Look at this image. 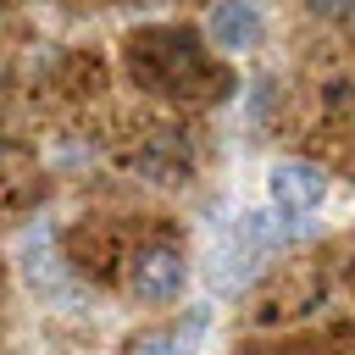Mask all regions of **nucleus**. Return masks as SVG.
<instances>
[{
  "instance_id": "nucleus-1",
  "label": "nucleus",
  "mask_w": 355,
  "mask_h": 355,
  "mask_svg": "<svg viewBox=\"0 0 355 355\" xmlns=\"http://www.w3.org/2000/svg\"><path fill=\"white\" fill-rule=\"evenodd\" d=\"M128 67L150 89H161V94H178V89L205 83V55H200L194 33H183V28H144L128 44Z\"/></svg>"
},
{
  "instance_id": "nucleus-2",
  "label": "nucleus",
  "mask_w": 355,
  "mask_h": 355,
  "mask_svg": "<svg viewBox=\"0 0 355 355\" xmlns=\"http://www.w3.org/2000/svg\"><path fill=\"white\" fill-rule=\"evenodd\" d=\"M283 227H277V216H266V211H250V216H239L233 222V233H227V244H216V255H211V283L216 288H244L261 266H266V255L272 250H283Z\"/></svg>"
},
{
  "instance_id": "nucleus-3",
  "label": "nucleus",
  "mask_w": 355,
  "mask_h": 355,
  "mask_svg": "<svg viewBox=\"0 0 355 355\" xmlns=\"http://www.w3.org/2000/svg\"><path fill=\"white\" fill-rule=\"evenodd\" d=\"M266 200H272V211H277L283 222H305V216L327 200V178H322V166H311V161H277L272 178H266Z\"/></svg>"
},
{
  "instance_id": "nucleus-4",
  "label": "nucleus",
  "mask_w": 355,
  "mask_h": 355,
  "mask_svg": "<svg viewBox=\"0 0 355 355\" xmlns=\"http://www.w3.org/2000/svg\"><path fill=\"white\" fill-rule=\"evenodd\" d=\"M183 283H189V266H183V255H178L172 244H150V250H139V255L128 261V288H133V300H144V305L178 300Z\"/></svg>"
},
{
  "instance_id": "nucleus-5",
  "label": "nucleus",
  "mask_w": 355,
  "mask_h": 355,
  "mask_svg": "<svg viewBox=\"0 0 355 355\" xmlns=\"http://www.w3.org/2000/svg\"><path fill=\"white\" fill-rule=\"evenodd\" d=\"M205 33H211L216 50L239 55V50H250V44L261 39V6H255V0H216Z\"/></svg>"
},
{
  "instance_id": "nucleus-6",
  "label": "nucleus",
  "mask_w": 355,
  "mask_h": 355,
  "mask_svg": "<svg viewBox=\"0 0 355 355\" xmlns=\"http://www.w3.org/2000/svg\"><path fill=\"white\" fill-rule=\"evenodd\" d=\"M22 277H28L39 294H55V288L67 283V266H61V255H55V239H50L44 227H33V233L22 239Z\"/></svg>"
},
{
  "instance_id": "nucleus-7",
  "label": "nucleus",
  "mask_w": 355,
  "mask_h": 355,
  "mask_svg": "<svg viewBox=\"0 0 355 355\" xmlns=\"http://www.w3.org/2000/svg\"><path fill=\"white\" fill-rule=\"evenodd\" d=\"M200 327H205V316H189V327L183 333H139L133 344H128V355H189V344L200 338Z\"/></svg>"
},
{
  "instance_id": "nucleus-8",
  "label": "nucleus",
  "mask_w": 355,
  "mask_h": 355,
  "mask_svg": "<svg viewBox=\"0 0 355 355\" xmlns=\"http://www.w3.org/2000/svg\"><path fill=\"white\" fill-rule=\"evenodd\" d=\"M305 6H311L316 17H349V11H355V0H305Z\"/></svg>"
},
{
  "instance_id": "nucleus-9",
  "label": "nucleus",
  "mask_w": 355,
  "mask_h": 355,
  "mask_svg": "<svg viewBox=\"0 0 355 355\" xmlns=\"http://www.w3.org/2000/svg\"><path fill=\"white\" fill-rule=\"evenodd\" d=\"M0 155H6V133H0Z\"/></svg>"
}]
</instances>
